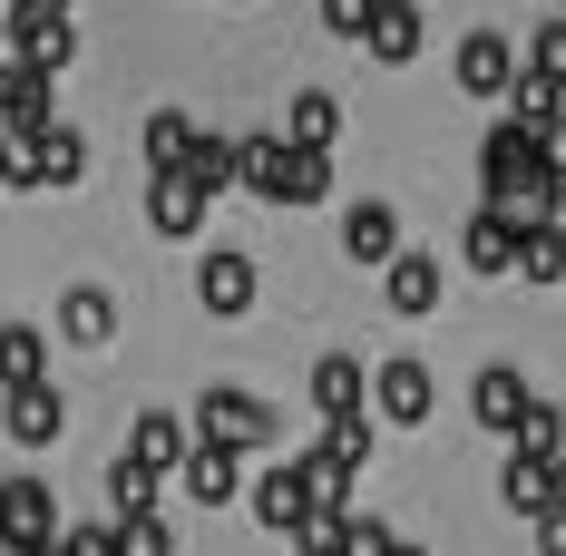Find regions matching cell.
I'll use <instances>...</instances> for the list:
<instances>
[{
    "label": "cell",
    "instance_id": "15",
    "mask_svg": "<svg viewBox=\"0 0 566 556\" xmlns=\"http://www.w3.org/2000/svg\"><path fill=\"white\" fill-rule=\"evenodd\" d=\"M176 479H186V499H196V507H234V499H244V459H234V449H206V440L186 449Z\"/></svg>",
    "mask_w": 566,
    "mask_h": 556
},
{
    "label": "cell",
    "instance_id": "16",
    "mask_svg": "<svg viewBox=\"0 0 566 556\" xmlns=\"http://www.w3.org/2000/svg\"><path fill=\"white\" fill-rule=\"evenodd\" d=\"M381 293H391V313H440V254L400 244L391 264H381Z\"/></svg>",
    "mask_w": 566,
    "mask_h": 556
},
{
    "label": "cell",
    "instance_id": "3",
    "mask_svg": "<svg viewBox=\"0 0 566 556\" xmlns=\"http://www.w3.org/2000/svg\"><path fill=\"white\" fill-rule=\"evenodd\" d=\"M371 410H381L391 430H420V420L440 410V371H430V361H410V352H391V361L371 371Z\"/></svg>",
    "mask_w": 566,
    "mask_h": 556
},
{
    "label": "cell",
    "instance_id": "28",
    "mask_svg": "<svg viewBox=\"0 0 566 556\" xmlns=\"http://www.w3.org/2000/svg\"><path fill=\"white\" fill-rule=\"evenodd\" d=\"M517 69H527V78H547V88H566V10H557V20H537V40L517 50Z\"/></svg>",
    "mask_w": 566,
    "mask_h": 556
},
{
    "label": "cell",
    "instance_id": "31",
    "mask_svg": "<svg viewBox=\"0 0 566 556\" xmlns=\"http://www.w3.org/2000/svg\"><path fill=\"white\" fill-rule=\"evenodd\" d=\"M108 537H117V556H176L167 517H108Z\"/></svg>",
    "mask_w": 566,
    "mask_h": 556
},
{
    "label": "cell",
    "instance_id": "22",
    "mask_svg": "<svg viewBox=\"0 0 566 556\" xmlns=\"http://www.w3.org/2000/svg\"><path fill=\"white\" fill-rule=\"evenodd\" d=\"M50 381V333L40 323H0V390H30Z\"/></svg>",
    "mask_w": 566,
    "mask_h": 556
},
{
    "label": "cell",
    "instance_id": "34",
    "mask_svg": "<svg viewBox=\"0 0 566 556\" xmlns=\"http://www.w3.org/2000/svg\"><path fill=\"white\" fill-rule=\"evenodd\" d=\"M361 20H371V0H323V30L333 40H361Z\"/></svg>",
    "mask_w": 566,
    "mask_h": 556
},
{
    "label": "cell",
    "instance_id": "33",
    "mask_svg": "<svg viewBox=\"0 0 566 556\" xmlns=\"http://www.w3.org/2000/svg\"><path fill=\"white\" fill-rule=\"evenodd\" d=\"M50 556H117L108 517H88V527H59V547H50Z\"/></svg>",
    "mask_w": 566,
    "mask_h": 556
},
{
    "label": "cell",
    "instance_id": "29",
    "mask_svg": "<svg viewBox=\"0 0 566 556\" xmlns=\"http://www.w3.org/2000/svg\"><path fill=\"white\" fill-rule=\"evenodd\" d=\"M517 274H527V283H557V274H566V234H557V224L517 234Z\"/></svg>",
    "mask_w": 566,
    "mask_h": 556
},
{
    "label": "cell",
    "instance_id": "4",
    "mask_svg": "<svg viewBox=\"0 0 566 556\" xmlns=\"http://www.w3.org/2000/svg\"><path fill=\"white\" fill-rule=\"evenodd\" d=\"M254 254H244V244H206V264H196V303H206V313H216V323H244V313H254Z\"/></svg>",
    "mask_w": 566,
    "mask_h": 556
},
{
    "label": "cell",
    "instance_id": "30",
    "mask_svg": "<svg viewBox=\"0 0 566 556\" xmlns=\"http://www.w3.org/2000/svg\"><path fill=\"white\" fill-rule=\"evenodd\" d=\"M108 507H117V517H157V479L127 469V459H108Z\"/></svg>",
    "mask_w": 566,
    "mask_h": 556
},
{
    "label": "cell",
    "instance_id": "26",
    "mask_svg": "<svg viewBox=\"0 0 566 556\" xmlns=\"http://www.w3.org/2000/svg\"><path fill=\"white\" fill-rule=\"evenodd\" d=\"M499 499H509L527 527H537V517H557V489H547V469H537V459H509V469H499Z\"/></svg>",
    "mask_w": 566,
    "mask_h": 556
},
{
    "label": "cell",
    "instance_id": "11",
    "mask_svg": "<svg viewBox=\"0 0 566 556\" xmlns=\"http://www.w3.org/2000/svg\"><path fill=\"white\" fill-rule=\"evenodd\" d=\"M59 333L78 342V352H108L117 342V293L108 283H69V293H59Z\"/></svg>",
    "mask_w": 566,
    "mask_h": 556
},
{
    "label": "cell",
    "instance_id": "19",
    "mask_svg": "<svg viewBox=\"0 0 566 556\" xmlns=\"http://www.w3.org/2000/svg\"><path fill=\"white\" fill-rule=\"evenodd\" d=\"M459 264H469V274H517V224L479 206V216H469V234H459Z\"/></svg>",
    "mask_w": 566,
    "mask_h": 556
},
{
    "label": "cell",
    "instance_id": "9",
    "mask_svg": "<svg viewBox=\"0 0 566 556\" xmlns=\"http://www.w3.org/2000/svg\"><path fill=\"white\" fill-rule=\"evenodd\" d=\"M0 430L20 449H50L59 430H69V400H59L50 381H30V390H0Z\"/></svg>",
    "mask_w": 566,
    "mask_h": 556
},
{
    "label": "cell",
    "instance_id": "13",
    "mask_svg": "<svg viewBox=\"0 0 566 556\" xmlns=\"http://www.w3.org/2000/svg\"><path fill=\"white\" fill-rule=\"evenodd\" d=\"M361 50L381 59V69H410V59H420V0H371Z\"/></svg>",
    "mask_w": 566,
    "mask_h": 556
},
{
    "label": "cell",
    "instance_id": "8",
    "mask_svg": "<svg viewBox=\"0 0 566 556\" xmlns=\"http://www.w3.org/2000/svg\"><path fill=\"white\" fill-rule=\"evenodd\" d=\"M254 517H264L274 537H293V527L313 517V479H303V459H274V469H254Z\"/></svg>",
    "mask_w": 566,
    "mask_h": 556
},
{
    "label": "cell",
    "instance_id": "2",
    "mask_svg": "<svg viewBox=\"0 0 566 556\" xmlns=\"http://www.w3.org/2000/svg\"><path fill=\"white\" fill-rule=\"evenodd\" d=\"M59 527H69V517H59L50 479H30V469H20V479H0V547H10V556H50Z\"/></svg>",
    "mask_w": 566,
    "mask_h": 556
},
{
    "label": "cell",
    "instance_id": "25",
    "mask_svg": "<svg viewBox=\"0 0 566 556\" xmlns=\"http://www.w3.org/2000/svg\"><path fill=\"white\" fill-rule=\"evenodd\" d=\"M30 157H40V186H78V176H88V137L59 117V127H40V137H30Z\"/></svg>",
    "mask_w": 566,
    "mask_h": 556
},
{
    "label": "cell",
    "instance_id": "23",
    "mask_svg": "<svg viewBox=\"0 0 566 556\" xmlns=\"http://www.w3.org/2000/svg\"><path fill=\"white\" fill-rule=\"evenodd\" d=\"M69 59H78V30H69V20H30V30H20V50H10V69H30V78H59Z\"/></svg>",
    "mask_w": 566,
    "mask_h": 556
},
{
    "label": "cell",
    "instance_id": "1",
    "mask_svg": "<svg viewBox=\"0 0 566 556\" xmlns=\"http://www.w3.org/2000/svg\"><path fill=\"white\" fill-rule=\"evenodd\" d=\"M206 449H234V459H254V449L274 440V410L254 400V390H234V381H206V400H196V420H186Z\"/></svg>",
    "mask_w": 566,
    "mask_h": 556
},
{
    "label": "cell",
    "instance_id": "36",
    "mask_svg": "<svg viewBox=\"0 0 566 556\" xmlns=\"http://www.w3.org/2000/svg\"><path fill=\"white\" fill-rule=\"evenodd\" d=\"M391 556H430V547H420V537H400V527H391Z\"/></svg>",
    "mask_w": 566,
    "mask_h": 556
},
{
    "label": "cell",
    "instance_id": "21",
    "mask_svg": "<svg viewBox=\"0 0 566 556\" xmlns=\"http://www.w3.org/2000/svg\"><path fill=\"white\" fill-rule=\"evenodd\" d=\"M509 459H537V469H557V459H566V410H557V400H527V410H517Z\"/></svg>",
    "mask_w": 566,
    "mask_h": 556
},
{
    "label": "cell",
    "instance_id": "35",
    "mask_svg": "<svg viewBox=\"0 0 566 556\" xmlns=\"http://www.w3.org/2000/svg\"><path fill=\"white\" fill-rule=\"evenodd\" d=\"M537 167H547V176L566 186V127H547V147H537Z\"/></svg>",
    "mask_w": 566,
    "mask_h": 556
},
{
    "label": "cell",
    "instance_id": "18",
    "mask_svg": "<svg viewBox=\"0 0 566 556\" xmlns=\"http://www.w3.org/2000/svg\"><path fill=\"white\" fill-rule=\"evenodd\" d=\"M557 196H566L557 176H547V167H527L517 186H499V196H489V216H509L517 234H537V224H557Z\"/></svg>",
    "mask_w": 566,
    "mask_h": 556
},
{
    "label": "cell",
    "instance_id": "14",
    "mask_svg": "<svg viewBox=\"0 0 566 556\" xmlns=\"http://www.w3.org/2000/svg\"><path fill=\"white\" fill-rule=\"evenodd\" d=\"M274 137H283V147H313V157H333V137H342V98H333V88H293V108H283Z\"/></svg>",
    "mask_w": 566,
    "mask_h": 556
},
{
    "label": "cell",
    "instance_id": "27",
    "mask_svg": "<svg viewBox=\"0 0 566 556\" xmlns=\"http://www.w3.org/2000/svg\"><path fill=\"white\" fill-rule=\"evenodd\" d=\"M186 186H196V206H216L234 186V137H196V157H186Z\"/></svg>",
    "mask_w": 566,
    "mask_h": 556
},
{
    "label": "cell",
    "instance_id": "7",
    "mask_svg": "<svg viewBox=\"0 0 566 556\" xmlns=\"http://www.w3.org/2000/svg\"><path fill=\"white\" fill-rule=\"evenodd\" d=\"M342 254H352V264H371V274L400 254V206H391V196H361V206H342Z\"/></svg>",
    "mask_w": 566,
    "mask_h": 556
},
{
    "label": "cell",
    "instance_id": "20",
    "mask_svg": "<svg viewBox=\"0 0 566 556\" xmlns=\"http://www.w3.org/2000/svg\"><path fill=\"white\" fill-rule=\"evenodd\" d=\"M147 224H157L167 244L206 234V206H196V186H186V176H147Z\"/></svg>",
    "mask_w": 566,
    "mask_h": 556
},
{
    "label": "cell",
    "instance_id": "17",
    "mask_svg": "<svg viewBox=\"0 0 566 556\" xmlns=\"http://www.w3.org/2000/svg\"><path fill=\"white\" fill-rule=\"evenodd\" d=\"M361 400H371V371H361L352 352H323V361H313V410H323V420H361Z\"/></svg>",
    "mask_w": 566,
    "mask_h": 556
},
{
    "label": "cell",
    "instance_id": "12",
    "mask_svg": "<svg viewBox=\"0 0 566 556\" xmlns=\"http://www.w3.org/2000/svg\"><path fill=\"white\" fill-rule=\"evenodd\" d=\"M537 147H547L537 127H517V117H499V127L479 137V186H489V196H499V186H517V176L537 167Z\"/></svg>",
    "mask_w": 566,
    "mask_h": 556
},
{
    "label": "cell",
    "instance_id": "5",
    "mask_svg": "<svg viewBox=\"0 0 566 556\" xmlns=\"http://www.w3.org/2000/svg\"><path fill=\"white\" fill-rule=\"evenodd\" d=\"M450 69H459V88H469V98L509 108V88H517V40H509V30H469Z\"/></svg>",
    "mask_w": 566,
    "mask_h": 556
},
{
    "label": "cell",
    "instance_id": "32",
    "mask_svg": "<svg viewBox=\"0 0 566 556\" xmlns=\"http://www.w3.org/2000/svg\"><path fill=\"white\" fill-rule=\"evenodd\" d=\"M342 527H352V507H313V517L293 527V547L303 556H342Z\"/></svg>",
    "mask_w": 566,
    "mask_h": 556
},
{
    "label": "cell",
    "instance_id": "10",
    "mask_svg": "<svg viewBox=\"0 0 566 556\" xmlns=\"http://www.w3.org/2000/svg\"><path fill=\"white\" fill-rule=\"evenodd\" d=\"M527 400H537V381H527L517 361H489V371L469 381V410H479V430H499V440L517 430V410H527Z\"/></svg>",
    "mask_w": 566,
    "mask_h": 556
},
{
    "label": "cell",
    "instance_id": "38",
    "mask_svg": "<svg viewBox=\"0 0 566 556\" xmlns=\"http://www.w3.org/2000/svg\"><path fill=\"white\" fill-rule=\"evenodd\" d=\"M557 10H566V0H557Z\"/></svg>",
    "mask_w": 566,
    "mask_h": 556
},
{
    "label": "cell",
    "instance_id": "6",
    "mask_svg": "<svg viewBox=\"0 0 566 556\" xmlns=\"http://www.w3.org/2000/svg\"><path fill=\"white\" fill-rule=\"evenodd\" d=\"M186 449H196V430H186L176 410H137L117 459H127V469H147V479H167V469H186Z\"/></svg>",
    "mask_w": 566,
    "mask_h": 556
},
{
    "label": "cell",
    "instance_id": "37",
    "mask_svg": "<svg viewBox=\"0 0 566 556\" xmlns=\"http://www.w3.org/2000/svg\"><path fill=\"white\" fill-rule=\"evenodd\" d=\"M557 234H566V196H557Z\"/></svg>",
    "mask_w": 566,
    "mask_h": 556
},
{
    "label": "cell",
    "instance_id": "24",
    "mask_svg": "<svg viewBox=\"0 0 566 556\" xmlns=\"http://www.w3.org/2000/svg\"><path fill=\"white\" fill-rule=\"evenodd\" d=\"M196 137H206V127H196L186 108H157V117H147V176H186Z\"/></svg>",
    "mask_w": 566,
    "mask_h": 556
}]
</instances>
